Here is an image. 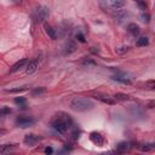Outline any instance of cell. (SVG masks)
I'll use <instances>...</instances> for the list:
<instances>
[{"label":"cell","instance_id":"obj_5","mask_svg":"<svg viewBox=\"0 0 155 155\" xmlns=\"http://www.w3.org/2000/svg\"><path fill=\"white\" fill-rule=\"evenodd\" d=\"M24 143L27 145H34L35 143H38L40 141V137L36 136V135H33V133H29V135H26L24 136Z\"/></svg>","mask_w":155,"mask_h":155},{"label":"cell","instance_id":"obj_21","mask_svg":"<svg viewBox=\"0 0 155 155\" xmlns=\"http://www.w3.org/2000/svg\"><path fill=\"white\" fill-rule=\"evenodd\" d=\"M75 38H76V40H78V41H80V42H85V41H86V39H85V35H84L83 33H80V32H79V33L75 35Z\"/></svg>","mask_w":155,"mask_h":155},{"label":"cell","instance_id":"obj_15","mask_svg":"<svg viewBox=\"0 0 155 155\" xmlns=\"http://www.w3.org/2000/svg\"><path fill=\"white\" fill-rule=\"evenodd\" d=\"M130 98L129 95H125V93H115L114 95V99L115 101H127Z\"/></svg>","mask_w":155,"mask_h":155},{"label":"cell","instance_id":"obj_2","mask_svg":"<svg viewBox=\"0 0 155 155\" xmlns=\"http://www.w3.org/2000/svg\"><path fill=\"white\" fill-rule=\"evenodd\" d=\"M69 106L73 110H75V112H86V110H90L93 108V103L90 99L76 97L70 101Z\"/></svg>","mask_w":155,"mask_h":155},{"label":"cell","instance_id":"obj_10","mask_svg":"<svg viewBox=\"0 0 155 155\" xmlns=\"http://www.w3.org/2000/svg\"><path fill=\"white\" fill-rule=\"evenodd\" d=\"M27 63V58H22V60H19L18 62H16L13 65H12V69H11V73H15V72H17L21 68H23L24 65Z\"/></svg>","mask_w":155,"mask_h":155},{"label":"cell","instance_id":"obj_16","mask_svg":"<svg viewBox=\"0 0 155 155\" xmlns=\"http://www.w3.org/2000/svg\"><path fill=\"white\" fill-rule=\"evenodd\" d=\"M149 44V40L147 36H141L138 40H137V46H147Z\"/></svg>","mask_w":155,"mask_h":155},{"label":"cell","instance_id":"obj_7","mask_svg":"<svg viewBox=\"0 0 155 155\" xmlns=\"http://www.w3.org/2000/svg\"><path fill=\"white\" fill-rule=\"evenodd\" d=\"M90 139L97 145H102L103 142H104V138H103V136L101 133H98V132H92L90 135Z\"/></svg>","mask_w":155,"mask_h":155},{"label":"cell","instance_id":"obj_4","mask_svg":"<svg viewBox=\"0 0 155 155\" xmlns=\"http://www.w3.org/2000/svg\"><path fill=\"white\" fill-rule=\"evenodd\" d=\"M49 16V10L46 9V7H40V9H38L35 11V15H34V18L36 22H42L45 21Z\"/></svg>","mask_w":155,"mask_h":155},{"label":"cell","instance_id":"obj_1","mask_svg":"<svg viewBox=\"0 0 155 155\" xmlns=\"http://www.w3.org/2000/svg\"><path fill=\"white\" fill-rule=\"evenodd\" d=\"M73 120L70 115L65 114L63 112H60L55 115V117L51 121V126H52L58 133H64V132H67L68 129L70 127Z\"/></svg>","mask_w":155,"mask_h":155},{"label":"cell","instance_id":"obj_12","mask_svg":"<svg viewBox=\"0 0 155 155\" xmlns=\"http://www.w3.org/2000/svg\"><path fill=\"white\" fill-rule=\"evenodd\" d=\"M127 31L132 34V35H138L139 34V32H141V29H139V27L136 24V23H130L129 26H127Z\"/></svg>","mask_w":155,"mask_h":155},{"label":"cell","instance_id":"obj_3","mask_svg":"<svg viewBox=\"0 0 155 155\" xmlns=\"http://www.w3.org/2000/svg\"><path fill=\"white\" fill-rule=\"evenodd\" d=\"M35 124V120L33 119V117L31 116H19L17 117V120H16V125L18 127H29V126H32V125Z\"/></svg>","mask_w":155,"mask_h":155},{"label":"cell","instance_id":"obj_23","mask_svg":"<svg viewBox=\"0 0 155 155\" xmlns=\"http://www.w3.org/2000/svg\"><path fill=\"white\" fill-rule=\"evenodd\" d=\"M141 18H142V21H143V22H145V23H148L149 19H150V16H149L148 13H142V15H141Z\"/></svg>","mask_w":155,"mask_h":155},{"label":"cell","instance_id":"obj_9","mask_svg":"<svg viewBox=\"0 0 155 155\" xmlns=\"http://www.w3.org/2000/svg\"><path fill=\"white\" fill-rule=\"evenodd\" d=\"M36 68H38V60L34 58V60L29 61L28 64H27V69H26L27 74H32V73H34L36 70Z\"/></svg>","mask_w":155,"mask_h":155},{"label":"cell","instance_id":"obj_22","mask_svg":"<svg viewBox=\"0 0 155 155\" xmlns=\"http://www.w3.org/2000/svg\"><path fill=\"white\" fill-rule=\"evenodd\" d=\"M129 46H121V47H117L116 49V52L117 54H124V52H126V51H129Z\"/></svg>","mask_w":155,"mask_h":155},{"label":"cell","instance_id":"obj_24","mask_svg":"<svg viewBox=\"0 0 155 155\" xmlns=\"http://www.w3.org/2000/svg\"><path fill=\"white\" fill-rule=\"evenodd\" d=\"M12 148L11 144H4V145H0V152H6Z\"/></svg>","mask_w":155,"mask_h":155},{"label":"cell","instance_id":"obj_8","mask_svg":"<svg viewBox=\"0 0 155 155\" xmlns=\"http://www.w3.org/2000/svg\"><path fill=\"white\" fill-rule=\"evenodd\" d=\"M108 4V6H110L112 9H120L125 5V0H104Z\"/></svg>","mask_w":155,"mask_h":155},{"label":"cell","instance_id":"obj_11","mask_svg":"<svg viewBox=\"0 0 155 155\" xmlns=\"http://www.w3.org/2000/svg\"><path fill=\"white\" fill-rule=\"evenodd\" d=\"M45 32H46V34L49 35V38L50 39H52V40H56L57 39V34H56V32H55V29L51 27V26H49V24H45Z\"/></svg>","mask_w":155,"mask_h":155},{"label":"cell","instance_id":"obj_25","mask_svg":"<svg viewBox=\"0 0 155 155\" xmlns=\"http://www.w3.org/2000/svg\"><path fill=\"white\" fill-rule=\"evenodd\" d=\"M136 1L138 3V5L141 6V7H142L143 10H145V9H147V4H145V3L143 1V0H136Z\"/></svg>","mask_w":155,"mask_h":155},{"label":"cell","instance_id":"obj_20","mask_svg":"<svg viewBox=\"0 0 155 155\" xmlns=\"http://www.w3.org/2000/svg\"><path fill=\"white\" fill-rule=\"evenodd\" d=\"M27 90V86H22V87H17V88H11V90H7V92L10 93H16V92H22V91H26Z\"/></svg>","mask_w":155,"mask_h":155},{"label":"cell","instance_id":"obj_27","mask_svg":"<svg viewBox=\"0 0 155 155\" xmlns=\"http://www.w3.org/2000/svg\"><path fill=\"white\" fill-rule=\"evenodd\" d=\"M52 152H54V149L51 148V147H47V148L45 149V153L46 154H52Z\"/></svg>","mask_w":155,"mask_h":155},{"label":"cell","instance_id":"obj_28","mask_svg":"<svg viewBox=\"0 0 155 155\" xmlns=\"http://www.w3.org/2000/svg\"><path fill=\"white\" fill-rule=\"evenodd\" d=\"M84 64H96L93 61H91V60H85L84 61Z\"/></svg>","mask_w":155,"mask_h":155},{"label":"cell","instance_id":"obj_14","mask_svg":"<svg viewBox=\"0 0 155 155\" xmlns=\"http://www.w3.org/2000/svg\"><path fill=\"white\" fill-rule=\"evenodd\" d=\"M45 92H46V88H45V87H36V88H34V90H33L32 95L34 96V97H36V96L44 95Z\"/></svg>","mask_w":155,"mask_h":155},{"label":"cell","instance_id":"obj_13","mask_svg":"<svg viewBox=\"0 0 155 155\" xmlns=\"http://www.w3.org/2000/svg\"><path fill=\"white\" fill-rule=\"evenodd\" d=\"M95 98L103 102V103H107V104H115V102H116L115 99L110 98V97H107V96H96Z\"/></svg>","mask_w":155,"mask_h":155},{"label":"cell","instance_id":"obj_17","mask_svg":"<svg viewBox=\"0 0 155 155\" xmlns=\"http://www.w3.org/2000/svg\"><path fill=\"white\" fill-rule=\"evenodd\" d=\"M15 103L16 104H18L19 107H26V103H27V99L24 98V97H16L15 98Z\"/></svg>","mask_w":155,"mask_h":155},{"label":"cell","instance_id":"obj_19","mask_svg":"<svg viewBox=\"0 0 155 155\" xmlns=\"http://www.w3.org/2000/svg\"><path fill=\"white\" fill-rule=\"evenodd\" d=\"M11 113V109L9 107H3V108H0V117H4L6 115H9Z\"/></svg>","mask_w":155,"mask_h":155},{"label":"cell","instance_id":"obj_26","mask_svg":"<svg viewBox=\"0 0 155 155\" xmlns=\"http://www.w3.org/2000/svg\"><path fill=\"white\" fill-rule=\"evenodd\" d=\"M154 147H153V144H147L145 147H142V150H144V152H148V150H150V149H153Z\"/></svg>","mask_w":155,"mask_h":155},{"label":"cell","instance_id":"obj_6","mask_svg":"<svg viewBox=\"0 0 155 155\" xmlns=\"http://www.w3.org/2000/svg\"><path fill=\"white\" fill-rule=\"evenodd\" d=\"M113 80L117 81V83H121V84H125V85H130L132 81L130 78H127L125 74H121V73H119V74H116V75H113L112 76Z\"/></svg>","mask_w":155,"mask_h":155},{"label":"cell","instance_id":"obj_18","mask_svg":"<svg viewBox=\"0 0 155 155\" xmlns=\"http://www.w3.org/2000/svg\"><path fill=\"white\" fill-rule=\"evenodd\" d=\"M129 148V143L127 142H121V143H119L116 145V150L117 152H125Z\"/></svg>","mask_w":155,"mask_h":155}]
</instances>
